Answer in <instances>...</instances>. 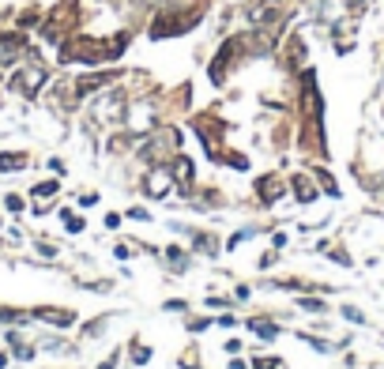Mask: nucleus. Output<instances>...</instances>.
<instances>
[{
  "mask_svg": "<svg viewBox=\"0 0 384 369\" xmlns=\"http://www.w3.org/2000/svg\"><path fill=\"white\" fill-rule=\"evenodd\" d=\"M42 83H46V72H42V68H27V72H19L12 80V87H16V91H23V94H35Z\"/></svg>",
  "mask_w": 384,
  "mask_h": 369,
  "instance_id": "nucleus-1",
  "label": "nucleus"
},
{
  "mask_svg": "<svg viewBox=\"0 0 384 369\" xmlns=\"http://www.w3.org/2000/svg\"><path fill=\"white\" fill-rule=\"evenodd\" d=\"M170 184H173V173H166V170H151V177H147V196H166Z\"/></svg>",
  "mask_w": 384,
  "mask_h": 369,
  "instance_id": "nucleus-2",
  "label": "nucleus"
},
{
  "mask_svg": "<svg viewBox=\"0 0 384 369\" xmlns=\"http://www.w3.org/2000/svg\"><path fill=\"white\" fill-rule=\"evenodd\" d=\"M279 192H283V184H279L275 177L260 181V196H264V200H279Z\"/></svg>",
  "mask_w": 384,
  "mask_h": 369,
  "instance_id": "nucleus-3",
  "label": "nucleus"
},
{
  "mask_svg": "<svg viewBox=\"0 0 384 369\" xmlns=\"http://www.w3.org/2000/svg\"><path fill=\"white\" fill-rule=\"evenodd\" d=\"M294 189H298V200H302V204H309V200L316 196V189H313L305 177H294Z\"/></svg>",
  "mask_w": 384,
  "mask_h": 369,
  "instance_id": "nucleus-4",
  "label": "nucleus"
},
{
  "mask_svg": "<svg viewBox=\"0 0 384 369\" xmlns=\"http://www.w3.org/2000/svg\"><path fill=\"white\" fill-rule=\"evenodd\" d=\"M178 181H181V184L192 181V162H189V158H178Z\"/></svg>",
  "mask_w": 384,
  "mask_h": 369,
  "instance_id": "nucleus-5",
  "label": "nucleus"
},
{
  "mask_svg": "<svg viewBox=\"0 0 384 369\" xmlns=\"http://www.w3.org/2000/svg\"><path fill=\"white\" fill-rule=\"evenodd\" d=\"M23 155H4V158H0V166H4V170H16V166H23Z\"/></svg>",
  "mask_w": 384,
  "mask_h": 369,
  "instance_id": "nucleus-6",
  "label": "nucleus"
}]
</instances>
